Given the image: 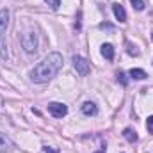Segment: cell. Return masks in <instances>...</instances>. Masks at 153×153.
Instances as JSON below:
<instances>
[{"instance_id": "cell-1", "label": "cell", "mask_w": 153, "mask_h": 153, "mask_svg": "<svg viewBox=\"0 0 153 153\" xmlns=\"http://www.w3.org/2000/svg\"><path fill=\"white\" fill-rule=\"evenodd\" d=\"M61 70H62V55L59 52H52L39 62L38 66L32 68L30 80L36 82V84H45V82L52 80Z\"/></svg>"}, {"instance_id": "cell-2", "label": "cell", "mask_w": 153, "mask_h": 153, "mask_svg": "<svg viewBox=\"0 0 153 153\" xmlns=\"http://www.w3.org/2000/svg\"><path fill=\"white\" fill-rule=\"evenodd\" d=\"M9 18H11L9 9H0V61H7L5 32H7V27H9Z\"/></svg>"}, {"instance_id": "cell-3", "label": "cell", "mask_w": 153, "mask_h": 153, "mask_svg": "<svg viewBox=\"0 0 153 153\" xmlns=\"http://www.w3.org/2000/svg\"><path fill=\"white\" fill-rule=\"evenodd\" d=\"M22 48L27 52V53H36L38 52V36H36V32H25V34H22Z\"/></svg>"}, {"instance_id": "cell-4", "label": "cell", "mask_w": 153, "mask_h": 153, "mask_svg": "<svg viewBox=\"0 0 153 153\" xmlns=\"http://www.w3.org/2000/svg\"><path fill=\"white\" fill-rule=\"evenodd\" d=\"M73 66H75L76 73L80 76H85L89 73V62H87V59H84L82 55H73Z\"/></svg>"}, {"instance_id": "cell-5", "label": "cell", "mask_w": 153, "mask_h": 153, "mask_svg": "<svg viewBox=\"0 0 153 153\" xmlns=\"http://www.w3.org/2000/svg\"><path fill=\"white\" fill-rule=\"evenodd\" d=\"M48 112L53 116V117H64V116L68 114V107L64 103L52 102V103H48Z\"/></svg>"}, {"instance_id": "cell-6", "label": "cell", "mask_w": 153, "mask_h": 153, "mask_svg": "<svg viewBox=\"0 0 153 153\" xmlns=\"http://www.w3.org/2000/svg\"><path fill=\"white\" fill-rule=\"evenodd\" d=\"M112 13H114L116 20L119 22V23H125L126 22V13H125V9H123V5L121 4H112Z\"/></svg>"}, {"instance_id": "cell-7", "label": "cell", "mask_w": 153, "mask_h": 153, "mask_svg": "<svg viewBox=\"0 0 153 153\" xmlns=\"http://www.w3.org/2000/svg\"><path fill=\"white\" fill-rule=\"evenodd\" d=\"M82 112L85 116H96L98 114V107H96V103L94 102H85V103H82Z\"/></svg>"}, {"instance_id": "cell-8", "label": "cell", "mask_w": 153, "mask_h": 153, "mask_svg": "<svg viewBox=\"0 0 153 153\" xmlns=\"http://www.w3.org/2000/svg\"><path fill=\"white\" fill-rule=\"evenodd\" d=\"M11 148H13V143H11V139H9L5 134H2V132H0V153L11 152Z\"/></svg>"}, {"instance_id": "cell-9", "label": "cell", "mask_w": 153, "mask_h": 153, "mask_svg": "<svg viewBox=\"0 0 153 153\" xmlns=\"http://www.w3.org/2000/svg\"><path fill=\"white\" fill-rule=\"evenodd\" d=\"M100 52H102V55H103L107 61H114V46H112L111 43H103Z\"/></svg>"}, {"instance_id": "cell-10", "label": "cell", "mask_w": 153, "mask_h": 153, "mask_svg": "<svg viewBox=\"0 0 153 153\" xmlns=\"http://www.w3.org/2000/svg\"><path fill=\"white\" fill-rule=\"evenodd\" d=\"M128 75L132 76L134 80H144V78H148V73L144 70H141V68H132L128 71Z\"/></svg>"}, {"instance_id": "cell-11", "label": "cell", "mask_w": 153, "mask_h": 153, "mask_svg": "<svg viewBox=\"0 0 153 153\" xmlns=\"http://www.w3.org/2000/svg\"><path fill=\"white\" fill-rule=\"evenodd\" d=\"M123 137H125L128 143H137V139H139V137H137V132H135L134 128H125V130H123Z\"/></svg>"}, {"instance_id": "cell-12", "label": "cell", "mask_w": 153, "mask_h": 153, "mask_svg": "<svg viewBox=\"0 0 153 153\" xmlns=\"http://www.w3.org/2000/svg\"><path fill=\"white\" fill-rule=\"evenodd\" d=\"M126 46H128V53H130V55H134V57H139V55H141V52L137 50V46H135V45H132L130 41L126 43Z\"/></svg>"}, {"instance_id": "cell-13", "label": "cell", "mask_w": 153, "mask_h": 153, "mask_svg": "<svg viewBox=\"0 0 153 153\" xmlns=\"http://www.w3.org/2000/svg\"><path fill=\"white\" fill-rule=\"evenodd\" d=\"M130 4L135 11H144V2L143 0H130Z\"/></svg>"}, {"instance_id": "cell-14", "label": "cell", "mask_w": 153, "mask_h": 153, "mask_svg": "<svg viewBox=\"0 0 153 153\" xmlns=\"http://www.w3.org/2000/svg\"><path fill=\"white\" fill-rule=\"evenodd\" d=\"M117 82H121V85H123V87H126L128 80H126V75H125L123 71H119V73H117Z\"/></svg>"}, {"instance_id": "cell-15", "label": "cell", "mask_w": 153, "mask_h": 153, "mask_svg": "<svg viewBox=\"0 0 153 153\" xmlns=\"http://www.w3.org/2000/svg\"><path fill=\"white\" fill-rule=\"evenodd\" d=\"M52 9H59V5H61V0H45Z\"/></svg>"}, {"instance_id": "cell-16", "label": "cell", "mask_w": 153, "mask_h": 153, "mask_svg": "<svg viewBox=\"0 0 153 153\" xmlns=\"http://www.w3.org/2000/svg\"><path fill=\"white\" fill-rule=\"evenodd\" d=\"M146 126H148V130H150V132H153V116H150V117H148Z\"/></svg>"}, {"instance_id": "cell-17", "label": "cell", "mask_w": 153, "mask_h": 153, "mask_svg": "<svg viewBox=\"0 0 153 153\" xmlns=\"http://www.w3.org/2000/svg\"><path fill=\"white\" fill-rule=\"evenodd\" d=\"M43 152H45V153H61L59 150H55V148H48V146H45V148H43Z\"/></svg>"}, {"instance_id": "cell-18", "label": "cell", "mask_w": 153, "mask_h": 153, "mask_svg": "<svg viewBox=\"0 0 153 153\" xmlns=\"http://www.w3.org/2000/svg\"><path fill=\"white\" fill-rule=\"evenodd\" d=\"M94 153H105V146H103V148H102L100 152H94Z\"/></svg>"}, {"instance_id": "cell-19", "label": "cell", "mask_w": 153, "mask_h": 153, "mask_svg": "<svg viewBox=\"0 0 153 153\" xmlns=\"http://www.w3.org/2000/svg\"><path fill=\"white\" fill-rule=\"evenodd\" d=\"M152 39H153V34H152Z\"/></svg>"}]
</instances>
